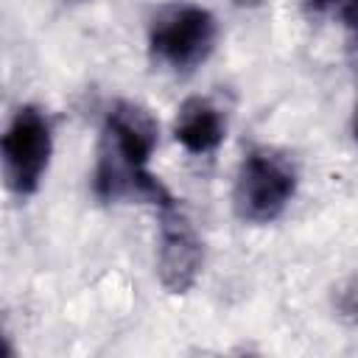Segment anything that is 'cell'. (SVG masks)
<instances>
[{
  "instance_id": "obj_1",
  "label": "cell",
  "mask_w": 358,
  "mask_h": 358,
  "mask_svg": "<svg viewBox=\"0 0 358 358\" xmlns=\"http://www.w3.org/2000/svg\"><path fill=\"white\" fill-rule=\"evenodd\" d=\"M157 145V120L131 101H117L103 120L95 165V196L101 201L140 199L157 207L173 201L168 187L145 168Z\"/></svg>"
},
{
  "instance_id": "obj_5",
  "label": "cell",
  "mask_w": 358,
  "mask_h": 358,
  "mask_svg": "<svg viewBox=\"0 0 358 358\" xmlns=\"http://www.w3.org/2000/svg\"><path fill=\"white\" fill-rule=\"evenodd\" d=\"M204 246L187 213L171 201L159 207V282L171 294H187L201 271Z\"/></svg>"
},
{
  "instance_id": "obj_8",
  "label": "cell",
  "mask_w": 358,
  "mask_h": 358,
  "mask_svg": "<svg viewBox=\"0 0 358 358\" xmlns=\"http://www.w3.org/2000/svg\"><path fill=\"white\" fill-rule=\"evenodd\" d=\"M235 6H243V8H255V6H260L263 0H232Z\"/></svg>"
},
{
  "instance_id": "obj_4",
  "label": "cell",
  "mask_w": 358,
  "mask_h": 358,
  "mask_svg": "<svg viewBox=\"0 0 358 358\" xmlns=\"http://www.w3.org/2000/svg\"><path fill=\"white\" fill-rule=\"evenodd\" d=\"M53 151L50 123L36 106H20L3 134V173L17 196L36 193Z\"/></svg>"
},
{
  "instance_id": "obj_3",
  "label": "cell",
  "mask_w": 358,
  "mask_h": 358,
  "mask_svg": "<svg viewBox=\"0 0 358 358\" xmlns=\"http://www.w3.org/2000/svg\"><path fill=\"white\" fill-rule=\"evenodd\" d=\"M294 190H296L294 165L271 148H255L243 157L235 176V193H232L235 213L241 221L268 224L282 215Z\"/></svg>"
},
{
  "instance_id": "obj_2",
  "label": "cell",
  "mask_w": 358,
  "mask_h": 358,
  "mask_svg": "<svg viewBox=\"0 0 358 358\" xmlns=\"http://www.w3.org/2000/svg\"><path fill=\"white\" fill-rule=\"evenodd\" d=\"M215 17L196 3H165L148 25V48L157 62L173 70L201 64L215 45Z\"/></svg>"
},
{
  "instance_id": "obj_7",
  "label": "cell",
  "mask_w": 358,
  "mask_h": 358,
  "mask_svg": "<svg viewBox=\"0 0 358 358\" xmlns=\"http://www.w3.org/2000/svg\"><path fill=\"white\" fill-rule=\"evenodd\" d=\"M336 3H338V14L344 20V28H347V34L358 50V0H336Z\"/></svg>"
},
{
  "instance_id": "obj_9",
  "label": "cell",
  "mask_w": 358,
  "mask_h": 358,
  "mask_svg": "<svg viewBox=\"0 0 358 358\" xmlns=\"http://www.w3.org/2000/svg\"><path fill=\"white\" fill-rule=\"evenodd\" d=\"M352 134H355V140H358V103H355V117H352Z\"/></svg>"
},
{
  "instance_id": "obj_6",
  "label": "cell",
  "mask_w": 358,
  "mask_h": 358,
  "mask_svg": "<svg viewBox=\"0 0 358 358\" xmlns=\"http://www.w3.org/2000/svg\"><path fill=\"white\" fill-rule=\"evenodd\" d=\"M173 137L190 154H213L224 140V117L207 98H187L176 112Z\"/></svg>"
}]
</instances>
